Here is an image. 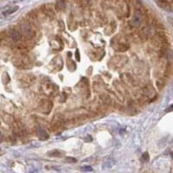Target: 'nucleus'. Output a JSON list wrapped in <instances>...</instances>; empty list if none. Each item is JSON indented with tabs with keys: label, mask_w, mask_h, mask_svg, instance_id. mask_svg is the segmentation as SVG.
I'll use <instances>...</instances> for the list:
<instances>
[{
	"label": "nucleus",
	"mask_w": 173,
	"mask_h": 173,
	"mask_svg": "<svg viewBox=\"0 0 173 173\" xmlns=\"http://www.w3.org/2000/svg\"><path fill=\"white\" fill-rule=\"evenodd\" d=\"M142 20H143V17L139 12H136L133 15V17L132 18V21H131V24L133 27H138L140 25Z\"/></svg>",
	"instance_id": "obj_1"
},
{
	"label": "nucleus",
	"mask_w": 173,
	"mask_h": 173,
	"mask_svg": "<svg viewBox=\"0 0 173 173\" xmlns=\"http://www.w3.org/2000/svg\"><path fill=\"white\" fill-rule=\"evenodd\" d=\"M11 39L14 42H17L21 39V34L18 31H13L11 33Z\"/></svg>",
	"instance_id": "obj_2"
},
{
	"label": "nucleus",
	"mask_w": 173,
	"mask_h": 173,
	"mask_svg": "<svg viewBox=\"0 0 173 173\" xmlns=\"http://www.w3.org/2000/svg\"><path fill=\"white\" fill-rule=\"evenodd\" d=\"M19 9V6H14V7H12V8H10V9H9V10H7L6 11H4L3 12V15H5V16H8V15H10V14H12V13H14V12H16L17 10Z\"/></svg>",
	"instance_id": "obj_3"
},
{
	"label": "nucleus",
	"mask_w": 173,
	"mask_h": 173,
	"mask_svg": "<svg viewBox=\"0 0 173 173\" xmlns=\"http://www.w3.org/2000/svg\"><path fill=\"white\" fill-rule=\"evenodd\" d=\"M23 31L24 32V34L25 35H27V36H29L30 33L31 34H33L32 33V30H31V29H30V27L29 26V25H23Z\"/></svg>",
	"instance_id": "obj_4"
},
{
	"label": "nucleus",
	"mask_w": 173,
	"mask_h": 173,
	"mask_svg": "<svg viewBox=\"0 0 173 173\" xmlns=\"http://www.w3.org/2000/svg\"><path fill=\"white\" fill-rule=\"evenodd\" d=\"M76 56H77V60L78 61H80V55H79V51H76V53H75V57Z\"/></svg>",
	"instance_id": "obj_5"
}]
</instances>
